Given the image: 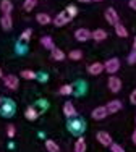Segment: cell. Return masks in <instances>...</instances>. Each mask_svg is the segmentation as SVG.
<instances>
[{
  "mask_svg": "<svg viewBox=\"0 0 136 152\" xmlns=\"http://www.w3.org/2000/svg\"><path fill=\"white\" fill-rule=\"evenodd\" d=\"M15 110H16V105L12 99H2L0 102V115L2 117H13L15 115Z\"/></svg>",
  "mask_w": 136,
  "mask_h": 152,
  "instance_id": "obj_1",
  "label": "cell"
},
{
  "mask_svg": "<svg viewBox=\"0 0 136 152\" xmlns=\"http://www.w3.org/2000/svg\"><path fill=\"white\" fill-rule=\"evenodd\" d=\"M68 129H70L73 134H81V133L86 129L84 121L81 120V118H78V117L70 118V121H68Z\"/></svg>",
  "mask_w": 136,
  "mask_h": 152,
  "instance_id": "obj_2",
  "label": "cell"
},
{
  "mask_svg": "<svg viewBox=\"0 0 136 152\" xmlns=\"http://www.w3.org/2000/svg\"><path fill=\"white\" fill-rule=\"evenodd\" d=\"M118 68H120V60L118 58H109L104 63V70L107 71V73H117L118 71Z\"/></svg>",
  "mask_w": 136,
  "mask_h": 152,
  "instance_id": "obj_3",
  "label": "cell"
},
{
  "mask_svg": "<svg viewBox=\"0 0 136 152\" xmlns=\"http://www.w3.org/2000/svg\"><path fill=\"white\" fill-rule=\"evenodd\" d=\"M104 16H105L107 23H109V24H112V26L118 24V13H117V12H115V8H112V7H109V8L105 10Z\"/></svg>",
  "mask_w": 136,
  "mask_h": 152,
  "instance_id": "obj_4",
  "label": "cell"
},
{
  "mask_svg": "<svg viewBox=\"0 0 136 152\" xmlns=\"http://www.w3.org/2000/svg\"><path fill=\"white\" fill-rule=\"evenodd\" d=\"M91 37H92V32H89V29H86V28H80V29L75 31V39L78 42H86Z\"/></svg>",
  "mask_w": 136,
  "mask_h": 152,
  "instance_id": "obj_5",
  "label": "cell"
},
{
  "mask_svg": "<svg viewBox=\"0 0 136 152\" xmlns=\"http://www.w3.org/2000/svg\"><path fill=\"white\" fill-rule=\"evenodd\" d=\"M71 20H73V18L68 16V15H67V12H62V13H58V15L53 18L52 23L55 24V26H58V28H60V26H65V24H68Z\"/></svg>",
  "mask_w": 136,
  "mask_h": 152,
  "instance_id": "obj_6",
  "label": "cell"
},
{
  "mask_svg": "<svg viewBox=\"0 0 136 152\" xmlns=\"http://www.w3.org/2000/svg\"><path fill=\"white\" fill-rule=\"evenodd\" d=\"M96 137H97V141L102 144V146H105V147H110L113 144L110 134H109V133H105V131H99L97 134H96Z\"/></svg>",
  "mask_w": 136,
  "mask_h": 152,
  "instance_id": "obj_7",
  "label": "cell"
},
{
  "mask_svg": "<svg viewBox=\"0 0 136 152\" xmlns=\"http://www.w3.org/2000/svg\"><path fill=\"white\" fill-rule=\"evenodd\" d=\"M3 83H5V86L8 89H12V91H16L18 89V78L15 75H8L3 78Z\"/></svg>",
  "mask_w": 136,
  "mask_h": 152,
  "instance_id": "obj_8",
  "label": "cell"
},
{
  "mask_svg": "<svg viewBox=\"0 0 136 152\" xmlns=\"http://www.w3.org/2000/svg\"><path fill=\"white\" fill-rule=\"evenodd\" d=\"M107 115H109V112H107V107H96L94 110H92L91 117L94 118V120H104Z\"/></svg>",
  "mask_w": 136,
  "mask_h": 152,
  "instance_id": "obj_9",
  "label": "cell"
},
{
  "mask_svg": "<svg viewBox=\"0 0 136 152\" xmlns=\"http://www.w3.org/2000/svg\"><path fill=\"white\" fill-rule=\"evenodd\" d=\"M109 89L112 92H118L120 89H121V81H120V78H117V76H110L109 78Z\"/></svg>",
  "mask_w": 136,
  "mask_h": 152,
  "instance_id": "obj_10",
  "label": "cell"
},
{
  "mask_svg": "<svg viewBox=\"0 0 136 152\" xmlns=\"http://www.w3.org/2000/svg\"><path fill=\"white\" fill-rule=\"evenodd\" d=\"M63 115H65L67 118H75L76 117V108L71 102H65L63 104Z\"/></svg>",
  "mask_w": 136,
  "mask_h": 152,
  "instance_id": "obj_11",
  "label": "cell"
},
{
  "mask_svg": "<svg viewBox=\"0 0 136 152\" xmlns=\"http://www.w3.org/2000/svg\"><path fill=\"white\" fill-rule=\"evenodd\" d=\"M104 71V65L102 63H99V61H96V63H91L88 66V73L89 75H92V76H97V75H101Z\"/></svg>",
  "mask_w": 136,
  "mask_h": 152,
  "instance_id": "obj_12",
  "label": "cell"
},
{
  "mask_svg": "<svg viewBox=\"0 0 136 152\" xmlns=\"http://www.w3.org/2000/svg\"><path fill=\"white\" fill-rule=\"evenodd\" d=\"M105 107H107L109 115H110V113H117V112L121 110V102H120V100H112V102H109Z\"/></svg>",
  "mask_w": 136,
  "mask_h": 152,
  "instance_id": "obj_13",
  "label": "cell"
},
{
  "mask_svg": "<svg viewBox=\"0 0 136 152\" xmlns=\"http://www.w3.org/2000/svg\"><path fill=\"white\" fill-rule=\"evenodd\" d=\"M0 10H2L3 15H10L13 10V3L10 2V0H2L0 2Z\"/></svg>",
  "mask_w": 136,
  "mask_h": 152,
  "instance_id": "obj_14",
  "label": "cell"
},
{
  "mask_svg": "<svg viewBox=\"0 0 136 152\" xmlns=\"http://www.w3.org/2000/svg\"><path fill=\"white\" fill-rule=\"evenodd\" d=\"M0 24H2V28H3V29H5V31L12 29V26H13L12 16H10V15H3L2 18H0Z\"/></svg>",
  "mask_w": 136,
  "mask_h": 152,
  "instance_id": "obj_15",
  "label": "cell"
},
{
  "mask_svg": "<svg viewBox=\"0 0 136 152\" xmlns=\"http://www.w3.org/2000/svg\"><path fill=\"white\" fill-rule=\"evenodd\" d=\"M50 52H52V58H53V60H57V61H63V60H65V53H63V50L53 47Z\"/></svg>",
  "mask_w": 136,
  "mask_h": 152,
  "instance_id": "obj_16",
  "label": "cell"
},
{
  "mask_svg": "<svg viewBox=\"0 0 136 152\" xmlns=\"http://www.w3.org/2000/svg\"><path fill=\"white\" fill-rule=\"evenodd\" d=\"M75 152H86V139L84 137H78L75 142Z\"/></svg>",
  "mask_w": 136,
  "mask_h": 152,
  "instance_id": "obj_17",
  "label": "cell"
},
{
  "mask_svg": "<svg viewBox=\"0 0 136 152\" xmlns=\"http://www.w3.org/2000/svg\"><path fill=\"white\" fill-rule=\"evenodd\" d=\"M37 115H39V112L36 110L34 107H28V108H26V112H24V117H26L28 120H31V121L36 120V118H37Z\"/></svg>",
  "mask_w": 136,
  "mask_h": 152,
  "instance_id": "obj_18",
  "label": "cell"
},
{
  "mask_svg": "<svg viewBox=\"0 0 136 152\" xmlns=\"http://www.w3.org/2000/svg\"><path fill=\"white\" fill-rule=\"evenodd\" d=\"M36 21H37L39 24H49V23H50V21H53V20H50V16H49L47 13H37Z\"/></svg>",
  "mask_w": 136,
  "mask_h": 152,
  "instance_id": "obj_19",
  "label": "cell"
},
{
  "mask_svg": "<svg viewBox=\"0 0 136 152\" xmlns=\"http://www.w3.org/2000/svg\"><path fill=\"white\" fill-rule=\"evenodd\" d=\"M92 39L97 41V42H101V41H104V39H107V32L104 29H96L94 32H92Z\"/></svg>",
  "mask_w": 136,
  "mask_h": 152,
  "instance_id": "obj_20",
  "label": "cell"
},
{
  "mask_svg": "<svg viewBox=\"0 0 136 152\" xmlns=\"http://www.w3.org/2000/svg\"><path fill=\"white\" fill-rule=\"evenodd\" d=\"M115 34L118 36V37H126V36H128V29L123 26V24L118 23V24H115Z\"/></svg>",
  "mask_w": 136,
  "mask_h": 152,
  "instance_id": "obj_21",
  "label": "cell"
},
{
  "mask_svg": "<svg viewBox=\"0 0 136 152\" xmlns=\"http://www.w3.org/2000/svg\"><path fill=\"white\" fill-rule=\"evenodd\" d=\"M45 147H47L49 152H60L58 144H57L55 141H52V139H47V141H45Z\"/></svg>",
  "mask_w": 136,
  "mask_h": 152,
  "instance_id": "obj_22",
  "label": "cell"
},
{
  "mask_svg": "<svg viewBox=\"0 0 136 152\" xmlns=\"http://www.w3.org/2000/svg\"><path fill=\"white\" fill-rule=\"evenodd\" d=\"M41 44L44 45L45 49H50V50L53 49V47H55V45H53V41H52V37H49V36H44V37L41 39Z\"/></svg>",
  "mask_w": 136,
  "mask_h": 152,
  "instance_id": "obj_23",
  "label": "cell"
},
{
  "mask_svg": "<svg viewBox=\"0 0 136 152\" xmlns=\"http://www.w3.org/2000/svg\"><path fill=\"white\" fill-rule=\"evenodd\" d=\"M36 3H37V0H24L23 3V8L26 10V12H31V10L36 7Z\"/></svg>",
  "mask_w": 136,
  "mask_h": 152,
  "instance_id": "obj_24",
  "label": "cell"
},
{
  "mask_svg": "<svg viewBox=\"0 0 136 152\" xmlns=\"http://www.w3.org/2000/svg\"><path fill=\"white\" fill-rule=\"evenodd\" d=\"M65 12H67V15L70 16V18H75V16L78 15V8L75 5H68L67 8H65Z\"/></svg>",
  "mask_w": 136,
  "mask_h": 152,
  "instance_id": "obj_25",
  "label": "cell"
},
{
  "mask_svg": "<svg viewBox=\"0 0 136 152\" xmlns=\"http://www.w3.org/2000/svg\"><path fill=\"white\" fill-rule=\"evenodd\" d=\"M21 76H23L24 79H36L37 78V75H36L34 71H31V70H23L21 71Z\"/></svg>",
  "mask_w": 136,
  "mask_h": 152,
  "instance_id": "obj_26",
  "label": "cell"
},
{
  "mask_svg": "<svg viewBox=\"0 0 136 152\" xmlns=\"http://www.w3.org/2000/svg\"><path fill=\"white\" fill-rule=\"evenodd\" d=\"M71 92H73V86L71 84H65V86L60 88V94H62V96H70Z\"/></svg>",
  "mask_w": 136,
  "mask_h": 152,
  "instance_id": "obj_27",
  "label": "cell"
},
{
  "mask_svg": "<svg viewBox=\"0 0 136 152\" xmlns=\"http://www.w3.org/2000/svg\"><path fill=\"white\" fill-rule=\"evenodd\" d=\"M31 34H33V29H29V28H28V29H24L23 32H21V41H24V42H28L31 39Z\"/></svg>",
  "mask_w": 136,
  "mask_h": 152,
  "instance_id": "obj_28",
  "label": "cell"
},
{
  "mask_svg": "<svg viewBox=\"0 0 136 152\" xmlns=\"http://www.w3.org/2000/svg\"><path fill=\"white\" fill-rule=\"evenodd\" d=\"M70 57L71 60H81V57H83V53H81V50H71L70 52Z\"/></svg>",
  "mask_w": 136,
  "mask_h": 152,
  "instance_id": "obj_29",
  "label": "cell"
},
{
  "mask_svg": "<svg viewBox=\"0 0 136 152\" xmlns=\"http://www.w3.org/2000/svg\"><path fill=\"white\" fill-rule=\"evenodd\" d=\"M110 151H112V152H125L123 147H121L120 144H115V142H113L112 146H110Z\"/></svg>",
  "mask_w": 136,
  "mask_h": 152,
  "instance_id": "obj_30",
  "label": "cell"
},
{
  "mask_svg": "<svg viewBox=\"0 0 136 152\" xmlns=\"http://www.w3.org/2000/svg\"><path fill=\"white\" fill-rule=\"evenodd\" d=\"M126 61H128L130 65H135V63H136V50H133V52L128 55V60H126Z\"/></svg>",
  "mask_w": 136,
  "mask_h": 152,
  "instance_id": "obj_31",
  "label": "cell"
},
{
  "mask_svg": "<svg viewBox=\"0 0 136 152\" xmlns=\"http://www.w3.org/2000/svg\"><path fill=\"white\" fill-rule=\"evenodd\" d=\"M15 133H16L15 126H13V125H8V128H7V134H8V137H13V136H15Z\"/></svg>",
  "mask_w": 136,
  "mask_h": 152,
  "instance_id": "obj_32",
  "label": "cell"
},
{
  "mask_svg": "<svg viewBox=\"0 0 136 152\" xmlns=\"http://www.w3.org/2000/svg\"><path fill=\"white\" fill-rule=\"evenodd\" d=\"M130 100H131V104H133V105H136V89L133 92H131V96H130Z\"/></svg>",
  "mask_w": 136,
  "mask_h": 152,
  "instance_id": "obj_33",
  "label": "cell"
},
{
  "mask_svg": "<svg viewBox=\"0 0 136 152\" xmlns=\"http://www.w3.org/2000/svg\"><path fill=\"white\" fill-rule=\"evenodd\" d=\"M128 5H130V8L136 10V0H130V2H128Z\"/></svg>",
  "mask_w": 136,
  "mask_h": 152,
  "instance_id": "obj_34",
  "label": "cell"
},
{
  "mask_svg": "<svg viewBox=\"0 0 136 152\" xmlns=\"http://www.w3.org/2000/svg\"><path fill=\"white\" fill-rule=\"evenodd\" d=\"M81 3H91V2H102V0H78Z\"/></svg>",
  "mask_w": 136,
  "mask_h": 152,
  "instance_id": "obj_35",
  "label": "cell"
},
{
  "mask_svg": "<svg viewBox=\"0 0 136 152\" xmlns=\"http://www.w3.org/2000/svg\"><path fill=\"white\" fill-rule=\"evenodd\" d=\"M131 139H133V142L136 144V129H135V131H133V136H131Z\"/></svg>",
  "mask_w": 136,
  "mask_h": 152,
  "instance_id": "obj_36",
  "label": "cell"
},
{
  "mask_svg": "<svg viewBox=\"0 0 136 152\" xmlns=\"http://www.w3.org/2000/svg\"><path fill=\"white\" fill-rule=\"evenodd\" d=\"M133 50H136V37H135V41H133Z\"/></svg>",
  "mask_w": 136,
  "mask_h": 152,
  "instance_id": "obj_37",
  "label": "cell"
},
{
  "mask_svg": "<svg viewBox=\"0 0 136 152\" xmlns=\"http://www.w3.org/2000/svg\"><path fill=\"white\" fill-rule=\"evenodd\" d=\"M2 76H3V73H2V70H0V78H2Z\"/></svg>",
  "mask_w": 136,
  "mask_h": 152,
  "instance_id": "obj_38",
  "label": "cell"
},
{
  "mask_svg": "<svg viewBox=\"0 0 136 152\" xmlns=\"http://www.w3.org/2000/svg\"><path fill=\"white\" fill-rule=\"evenodd\" d=\"M0 102H2V99H0Z\"/></svg>",
  "mask_w": 136,
  "mask_h": 152,
  "instance_id": "obj_39",
  "label": "cell"
}]
</instances>
